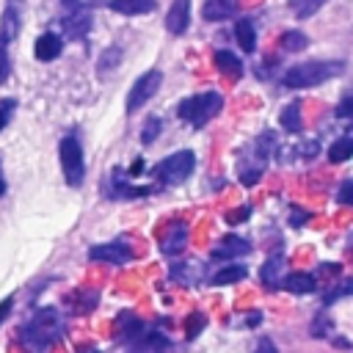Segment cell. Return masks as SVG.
<instances>
[{
    "label": "cell",
    "instance_id": "obj_1",
    "mask_svg": "<svg viewBox=\"0 0 353 353\" xmlns=\"http://www.w3.org/2000/svg\"><path fill=\"white\" fill-rule=\"evenodd\" d=\"M273 149H276V135L268 130V132H262L248 149L240 152V157H237V176H240V182H243L245 188H251V185H256V182L262 179Z\"/></svg>",
    "mask_w": 353,
    "mask_h": 353
},
{
    "label": "cell",
    "instance_id": "obj_2",
    "mask_svg": "<svg viewBox=\"0 0 353 353\" xmlns=\"http://www.w3.org/2000/svg\"><path fill=\"white\" fill-rule=\"evenodd\" d=\"M61 328H63V325H61V314H58L55 309L44 306V309L33 312L30 323L22 325L19 336H22V342H25L30 350H44V347H50L52 342H58Z\"/></svg>",
    "mask_w": 353,
    "mask_h": 353
},
{
    "label": "cell",
    "instance_id": "obj_3",
    "mask_svg": "<svg viewBox=\"0 0 353 353\" xmlns=\"http://www.w3.org/2000/svg\"><path fill=\"white\" fill-rule=\"evenodd\" d=\"M345 63L342 61H306L292 66L284 74V85L287 88H309V85H320L336 74H342Z\"/></svg>",
    "mask_w": 353,
    "mask_h": 353
},
{
    "label": "cell",
    "instance_id": "obj_4",
    "mask_svg": "<svg viewBox=\"0 0 353 353\" xmlns=\"http://www.w3.org/2000/svg\"><path fill=\"white\" fill-rule=\"evenodd\" d=\"M223 108V99L218 91H204V94H196V97H188L185 102H179V119L190 121L193 127H204L210 119H215Z\"/></svg>",
    "mask_w": 353,
    "mask_h": 353
},
{
    "label": "cell",
    "instance_id": "obj_5",
    "mask_svg": "<svg viewBox=\"0 0 353 353\" xmlns=\"http://www.w3.org/2000/svg\"><path fill=\"white\" fill-rule=\"evenodd\" d=\"M58 157H61V171L66 176V185L72 188H80L83 185V176H85V160H83V146L74 135H66L61 138L58 143Z\"/></svg>",
    "mask_w": 353,
    "mask_h": 353
},
{
    "label": "cell",
    "instance_id": "obj_6",
    "mask_svg": "<svg viewBox=\"0 0 353 353\" xmlns=\"http://www.w3.org/2000/svg\"><path fill=\"white\" fill-rule=\"evenodd\" d=\"M193 168H196V154L190 149H182V152H174L165 160H160L154 165V176L160 185H179L190 176Z\"/></svg>",
    "mask_w": 353,
    "mask_h": 353
},
{
    "label": "cell",
    "instance_id": "obj_7",
    "mask_svg": "<svg viewBox=\"0 0 353 353\" xmlns=\"http://www.w3.org/2000/svg\"><path fill=\"white\" fill-rule=\"evenodd\" d=\"M160 85H163V72H157V69L143 72V74L135 80V85L130 88V97H127V113L141 110V108L157 94Z\"/></svg>",
    "mask_w": 353,
    "mask_h": 353
},
{
    "label": "cell",
    "instance_id": "obj_8",
    "mask_svg": "<svg viewBox=\"0 0 353 353\" xmlns=\"http://www.w3.org/2000/svg\"><path fill=\"white\" fill-rule=\"evenodd\" d=\"M88 259L91 262H108V265H121L132 259V245L127 240H113V243H99L94 248H88Z\"/></svg>",
    "mask_w": 353,
    "mask_h": 353
},
{
    "label": "cell",
    "instance_id": "obj_9",
    "mask_svg": "<svg viewBox=\"0 0 353 353\" xmlns=\"http://www.w3.org/2000/svg\"><path fill=\"white\" fill-rule=\"evenodd\" d=\"M19 19H22V0H8L0 17V47L11 44L19 36Z\"/></svg>",
    "mask_w": 353,
    "mask_h": 353
},
{
    "label": "cell",
    "instance_id": "obj_10",
    "mask_svg": "<svg viewBox=\"0 0 353 353\" xmlns=\"http://www.w3.org/2000/svg\"><path fill=\"white\" fill-rule=\"evenodd\" d=\"M245 254H251V243L237 234L221 237L218 245H212V251H210L212 259H234V256H245Z\"/></svg>",
    "mask_w": 353,
    "mask_h": 353
},
{
    "label": "cell",
    "instance_id": "obj_11",
    "mask_svg": "<svg viewBox=\"0 0 353 353\" xmlns=\"http://www.w3.org/2000/svg\"><path fill=\"white\" fill-rule=\"evenodd\" d=\"M127 353H171V342L168 336H163L160 331H143Z\"/></svg>",
    "mask_w": 353,
    "mask_h": 353
},
{
    "label": "cell",
    "instance_id": "obj_12",
    "mask_svg": "<svg viewBox=\"0 0 353 353\" xmlns=\"http://www.w3.org/2000/svg\"><path fill=\"white\" fill-rule=\"evenodd\" d=\"M190 25V0H174L165 14V28L174 36H182Z\"/></svg>",
    "mask_w": 353,
    "mask_h": 353
},
{
    "label": "cell",
    "instance_id": "obj_13",
    "mask_svg": "<svg viewBox=\"0 0 353 353\" xmlns=\"http://www.w3.org/2000/svg\"><path fill=\"white\" fill-rule=\"evenodd\" d=\"M185 243H188V226H185L182 221L168 223V226H165V232H163V243H160L163 254L174 256V254H179V251L185 248Z\"/></svg>",
    "mask_w": 353,
    "mask_h": 353
},
{
    "label": "cell",
    "instance_id": "obj_14",
    "mask_svg": "<svg viewBox=\"0 0 353 353\" xmlns=\"http://www.w3.org/2000/svg\"><path fill=\"white\" fill-rule=\"evenodd\" d=\"M61 28H63V33L69 39H83L91 30V14L88 11H69L61 19Z\"/></svg>",
    "mask_w": 353,
    "mask_h": 353
},
{
    "label": "cell",
    "instance_id": "obj_15",
    "mask_svg": "<svg viewBox=\"0 0 353 353\" xmlns=\"http://www.w3.org/2000/svg\"><path fill=\"white\" fill-rule=\"evenodd\" d=\"M61 50H63V41L58 33H41L33 44V52L39 61H55L61 55Z\"/></svg>",
    "mask_w": 353,
    "mask_h": 353
},
{
    "label": "cell",
    "instance_id": "obj_16",
    "mask_svg": "<svg viewBox=\"0 0 353 353\" xmlns=\"http://www.w3.org/2000/svg\"><path fill=\"white\" fill-rule=\"evenodd\" d=\"M108 8L116 14L138 17V14H152L157 8V0H108Z\"/></svg>",
    "mask_w": 353,
    "mask_h": 353
},
{
    "label": "cell",
    "instance_id": "obj_17",
    "mask_svg": "<svg viewBox=\"0 0 353 353\" xmlns=\"http://www.w3.org/2000/svg\"><path fill=\"white\" fill-rule=\"evenodd\" d=\"M215 66H218L221 74H226V77H232V80H237V77L243 74V61H240L234 52H229V50H218V52H215Z\"/></svg>",
    "mask_w": 353,
    "mask_h": 353
},
{
    "label": "cell",
    "instance_id": "obj_18",
    "mask_svg": "<svg viewBox=\"0 0 353 353\" xmlns=\"http://www.w3.org/2000/svg\"><path fill=\"white\" fill-rule=\"evenodd\" d=\"M234 11H237V0H207L204 8H201L204 19H210V22L226 19V17H232Z\"/></svg>",
    "mask_w": 353,
    "mask_h": 353
},
{
    "label": "cell",
    "instance_id": "obj_19",
    "mask_svg": "<svg viewBox=\"0 0 353 353\" xmlns=\"http://www.w3.org/2000/svg\"><path fill=\"white\" fill-rule=\"evenodd\" d=\"M119 63H121V47L110 44V47H105V50L99 52V58H97V74H99V77H108Z\"/></svg>",
    "mask_w": 353,
    "mask_h": 353
},
{
    "label": "cell",
    "instance_id": "obj_20",
    "mask_svg": "<svg viewBox=\"0 0 353 353\" xmlns=\"http://www.w3.org/2000/svg\"><path fill=\"white\" fill-rule=\"evenodd\" d=\"M284 287H287L290 292H295V295H309V292H314L317 279H314L312 273H290V276L284 279Z\"/></svg>",
    "mask_w": 353,
    "mask_h": 353
},
{
    "label": "cell",
    "instance_id": "obj_21",
    "mask_svg": "<svg viewBox=\"0 0 353 353\" xmlns=\"http://www.w3.org/2000/svg\"><path fill=\"white\" fill-rule=\"evenodd\" d=\"M350 157H353V130L345 132L339 141H334L331 149H328V160H331V163H345V160H350Z\"/></svg>",
    "mask_w": 353,
    "mask_h": 353
},
{
    "label": "cell",
    "instance_id": "obj_22",
    "mask_svg": "<svg viewBox=\"0 0 353 353\" xmlns=\"http://www.w3.org/2000/svg\"><path fill=\"white\" fill-rule=\"evenodd\" d=\"M234 36H237V44L245 52H254L256 50V30H254V22L251 19H240L234 25Z\"/></svg>",
    "mask_w": 353,
    "mask_h": 353
},
{
    "label": "cell",
    "instance_id": "obj_23",
    "mask_svg": "<svg viewBox=\"0 0 353 353\" xmlns=\"http://www.w3.org/2000/svg\"><path fill=\"white\" fill-rule=\"evenodd\" d=\"M171 276H174L179 284L193 287V284H199L201 270H199V262H179V265H174V268H171Z\"/></svg>",
    "mask_w": 353,
    "mask_h": 353
},
{
    "label": "cell",
    "instance_id": "obj_24",
    "mask_svg": "<svg viewBox=\"0 0 353 353\" xmlns=\"http://www.w3.org/2000/svg\"><path fill=\"white\" fill-rule=\"evenodd\" d=\"M281 270H284V256H281V254L270 256V259L262 265V273H259L262 284H265V287H276L279 279H281Z\"/></svg>",
    "mask_w": 353,
    "mask_h": 353
},
{
    "label": "cell",
    "instance_id": "obj_25",
    "mask_svg": "<svg viewBox=\"0 0 353 353\" xmlns=\"http://www.w3.org/2000/svg\"><path fill=\"white\" fill-rule=\"evenodd\" d=\"M245 268L243 265H223L212 279H210V284H215V287H223V284H237V281H243L245 279Z\"/></svg>",
    "mask_w": 353,
    "mask_h": 353
},
{
    "label": "cell",
    "instance_id": "obj_26",
    "mask_svg": "<svg viewBox=\"0 0 353 353\" xmlns=\"http://www.w3.org/2000/svg\"><path fill=\"white\" fill-rule=\"evenodd\" d=\"M143 331H146V328H143V323H141L135 314L121 312V317H119V336H124V339H138Z\"/></svg>",
    "mask_w": 353,
    "mask_h": 353
},
{
    "label": "cell",
    "instance_id": "obj_27",
    "mask_svg": "<svg viewBox=\"0 0 353 353\" xmlns=\"http://www.w3.org/2000/svg\"><path fill=\"white\" fill-rule=\"evenodd\" d=\"M279 121H281V127H284L287 132H301V127H303V116H301V105H298V102H292V105H287V108L281 110V116H279Z\"/></svg>",
    "mask_w": 353,
    "mask_h": 353
},
{
    "label": "cell",
    "instance_id": "obj_28",
    "mask_svg": "<svg viewBox=\"0 0 353 353\" xmlns=\"http://www.w3.org/2000/svg\"><path fill=\"white\" fill-rule=\"evenodd\" d=\"M279 44H281L287 52H301V50H306L309 39H306V33H301V30H287V33H281Z\"/></svg>",
    "mask_w": 353,
    "mask_h": 353
},
{
    "label": "cell",
    "instance_id": "obj_29",
    "mask_svg": "<svg viewBox=\"0 0 353 353\" xmlns=\"http://www.w3.org/2000/svg\"><path fill=\"white\" fill-rule=\"evenodd\" d=\"M72 301L77 303L74 312H91V309L97 306V301H99V290H94V287H88V290H77V292L72 295Z\"/></svg>",
    "mask_w": 353,
    "mask_h": 353
},
{
    "label": "cell",
    "instance_id": "obj_30",
    "mask_svg": "<svg viewBox=\"0 0 353 353\" xmlns=\"http://www.w3.org/2000/svg\"><path fill=\"white\" fill-rule=\"evenodd\" d=\"M323 6V0H290V8L298 19H309L312 14H317Z\"/></svg>",
    "mask_w": 353,
    "mask_h": 353
},
{
    "label": "cell",
    "instance_id": "obj_31",
    "mask_svg": "<svg viewBox=\"0 0 353 353\" xmlns=\"http://www.w3.org/2000/svg\"><path fill=\"white\" fill-rule=\"evenodd\" d=\"M204 325H207V317L201 312H190L188 320H185V336L188 339H196L199 331H204Z\"/></svg>",
    "mask_w": 353,
    "mask_h": 353
},
{
    "label": "cell",
    "instance_id": "obj_32",
    "mask_svg": "<svg viewBox=\"0 0 353 353\" xmlns=\"http://www.w3.org/2000/svg\"><path fill=\"white\" fill-rule=\"evenodd\" d=\"M345 295H353V279H345V281H339L334 290L323 292V303L328 306V303H334L336 298H345Z\"/></svg>",
    "mask_w": 353,
    "mask_h": 353
},
{
    "label": "cell",
    "instance_id": "obj_33",
    "mask_svg": "<svg viewBox=\"0 0 353 353\" xmlns=\"http://www.w3.org/2000/svg\"><path fill=\"white\" fill-rule=\"evenodd\" d=\"M160 127H163V121H160V119H149V121L143 124V130H141V141H143V143H154V138H157Z\"/></svg>",
    "mask_w": 353,
    "mask_h": 353
},
{
    "label": "cell",
    "instance_id": "obj_34",
    "mask_svg": "<svg viewBox=\"0 0 353 353\" xmlns=\"http://www.w3.org/2000/svg\"><path fill=\"white\" fill-rule=\"evenodd\" d=\"M336 201L345 204V207H353V179H345L336 190Z\"/></svg>",
    "mask_w": 353,
    "mask_h": 353
},
{
    "label": "cell",
    "instance_id": "obj_35",
    "mask_svg": "<svg viewBox=\"0 0 353 353\" xmlns=\"http://www.w3.org/2000/svg\"><path fill=\"white\" fill-rule=\"evenodd\" d=\"M336 116H339V119H350V116H353V94L342 97V102L336 105Z\"/></svg>",
    "mask_w": 353,
    "mask_h": 353
},
{
    "label": "cell",
    "instance_id": "obj_36",
    "mask_svg": "<svg viewBox=\"0 0 353 353\" xmlns=\"http://www.w3.org/2000/svg\"><path fill=\"white\" fill-rule=\"evenodd\" d=\"M14 99H0V130L8 124V116H11V110H14Z\"/></svg>",
    "mask_w": 353,
    "mask_h": 353
},
{
    "label": "cell",
    "instance_id": "obj_37",
    "mask_svg": "<svg viewBox=\"0 0 353 353\" xmlns=\"http://www.w3.org/2000/svg\"><path fill=\"white\" fill-rule=\"evenodd\" d=\"M251 215V207L245 204V207H240V210H232V212H226V221L229 223H240V221H245Z\"/></svg>",
    "mask_w": 353,
    "mask_h": 353
},
{
    "label": "cell",
    "instance_id": "obj_38",
    "mask_svg": "<svg viewBox=\"0 0 353 353\" xmlns=\"http://www.w3.org/2000/svg\"><path fill=\"white\" fill-rule=\"evenodd\" d=\"M8 72H11V61H8L6 47H0V83H6V80H8Z\"/></svg>",
    "mask_w": 353,
    "mask_h": 353
},
{
    "label": "cell",
    "instance_id": "obj_39",
    "mask_svg": "<svg viewBox=\"0 0 353 353\" xmlns=\"http://www.w3.org/2000/svg\"><path fill=\"white\" fill-rule=\"evenodd\" d=\"M254 353H279V347H276V342H273V339H268V336H262V339L256 342V347H254Z\"/></svg>",
    "mask_w": 353,
    "mask_h": 353
},
{
    "label": "cell",
    "instance_id": "obj_40",
    "mask_svg": "<svg viewBox=\"0 0 353 353\" xmlns=\"http://www.w3.org/2000/svg\"><path fill=\"white\" fill-rule=\"evenodd\" d=\"M306 218H309V212H303V210H292V215H290V226H303L306 223Z\"/></svg>",
    "mask_w": 353,
    "mask_h": 353
},
{
    "label": "cell",
    "instance_id": "obj_41",
    "mask_svg": "<svg viewBox=\"0 0 353 353\" xmlns=\"http://www.w3.org/2000/svg\"><path fill=\"white\" fill-rule=\"evenodd\" d=\"M61 3H66L72 11H85V6H94L99 0H61Z\"/></svg>",
    "mask_w": 353,
    "mask_h": 353
},
{
    "label": "cell",
    "instance_id": "obj_42",
    "mask_svg": "<svg viewBox=\"0 0 353 353\" xmlns=\"http://www.w3.org/2000/svg\"><path fill=\"white\" fill-rule=\"evenodd\" d=\"M11 309H14V295H11V298H3V301H0V325H3V320L8 317V312H11Z\"/></svg>",
    "mask_w": 353,
    "mask_h": 353
},
{
    "label": "cell",
    "instance_id": "obj_43",
    "mask_svg": "<svg viewBox=\"0 0 353 353\" xmlns=\"http://www.w3.org/2000/svg\"><path fill=\"white\" fill-rule=\"evenodd\" d=\"M77 353H99V350H97V347H91V345H85V347H80Z\"/></svg>",
    "mask_w": 353,
    "mask_h": 353
}]
</instances>
